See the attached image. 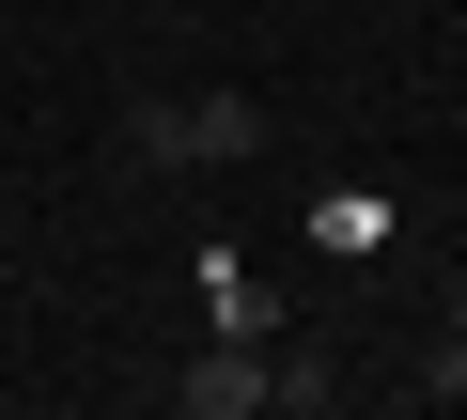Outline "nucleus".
I'll return each instance as SVG.
<instances>
[{
	"instance_id": "2",
	"label": "nucleus",
	"mask_w": 467,
	"mask_h": 420,
	"mask_svg": "<svg viewBox=\"0 0 467 420\" xmlns=\"http://www.w3.org/2000/svg\"><path fill=\"white\" fill-rule=\"evenodd\" d=\"M171 405H187V420H250V405H265V343H202V358L171 374Z\"/></svg>"
},
{
	"instance_id": "1",
	"label": "nucleus",
	"mask_w": 467,
	"mask_h": 420,
	"mask_svg": "<svg viewBox=\"0 0 467 420\" xmlns=\"http://www.w3.org/2000/svg\"><path fill=\"white\" fill-rule=\"evenodd\" d=\"M125 140L156 171H218V156H265V109L250 94H187V109H125Z\"/></svg>"
},
{
	"instance_id": "3",
	"label": "nucleus",
	"mask_w": 467,
	"mask_h": 420,
	"mask_svg": "<svg viewBox=\"0 0 467 420\" xmlns=\"http://www.w3.org/2000/svg\"><path fill=\"white\" fill-rule=\"evenodd\" d=\"M420 389H436V405H467V281H451V343L420 358Z\"/></svg>"
}]
</instances>
